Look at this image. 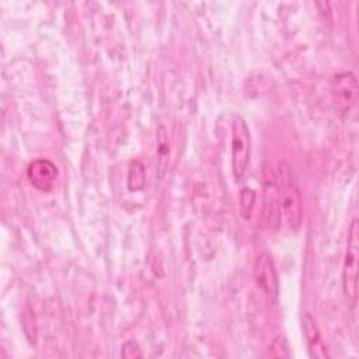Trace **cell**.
I'll list each match as a JSON object with an SVG mask.
<instances>
[{
    "mask_svg": "<svg viewBox=\"0 0 359 359\" xmlns=\"http://www.w3.org/2000/svg\"><path fill=\"white\" fill-rule=\"evenodd\" d=\"M332 97L341 112H349L358 101V80L352 72H342L334 76L331 83Z\"/></svg>",
    "mask_w": 359,
    "mask_h": 359,
    "instance_id": "277c9868",
    "label": "cell"
},
{
    "mask_svg": "<svg viewBox=\"0 0 359 359\" xmlns=\"http://www.w3.org/2000/svg\"><path fill=\"white\" fill-rule=\"evenodd\" d=\"M121 355L126 359H135V358H142L143 352L139 346V344L135 339H129L122 345V352Z\"/></svg>",
    "mask_w": 359,
    "mask_h": 359,
    "instance_id": "4fadbf2b",
    "label": "cell"
},
{
    "mask_svg": "<svg viewBox=\"0 0 359 359\" xmlns=\"http://www.w3.org/2000/svg\"><path fill=\"white\" fill-rule=\"evenodd\" d=\"M358 261H359V224L353 219L348 229L346 251L342 265V292L351 307L355 306L358 297Z\"/></svg>",
    "mask_w": 359,
    "mask_h": 359,
    "instance_id": "7a4b0ae2",
    "label": "cell"
},
{
    "mask_svg": "<svg viewBox=\"0 0 359 359\" xmlns=\"http://www.w3.org/2000/svg\"><path fill=\"white\" fill-rule=\"evenodd\" d=\"M269 356L272 358H289L290 352H289V345L285 337L278 335L272 344L269 345Z\"/></svg>",
    "mask_w": 359,
    "mask_h": 359,
    "instance_id": "7c38bea8",
    "label": "cell"
},
{
    "mask_svg": "<svg viewBox=\"0 0 359 359\" xmlns=\"http://www.w3.org/2000/svg\"><path fill=\"white\" fill-rule=\"evenodd\" d=\"M27 178L34 188L49 192L57 178V167L48 158H36L27 167Z\"/></svg>",
    "mask_w": 359,
    "mask_h": 359,
    "instance_id": "52a82bcc",
    "label": "cell"
},
{
    "mask_svg": "<svg viewBox=\"0 0 359 359\" xmlns=\"http://www.w3.org/2000/svg\"><path fill=\"white\" fill-rule=\"evenodd\" d=\"M146 184V170L140 160H133L128 170V188L129 191H140Z\"/></svg>",
    "mask_w": 359,
    "mask_h": 359,
    "instance_id": "30bf717a",
    "label": "cell"
},
{
    "mask_svg": "<svg viewBox=\"0 0 359 359\" xmlns=\"http://www.w3.org/2000/svg\"><path fill=\"white\" fill-rule=\"evenodd\" d=\"M275 175L279 188L282 216L292 230H297L303 219V199L296 175L290 164L285 160H280L278 163Z\"/></svg>",
    "mask_w": 359,
    "mask_h": 359,
    "instance_id": "6da1fadb",
    "label": "cell"
},
{
    "mask_svg": "<svg viewBox=\"0 0 359 359\" xmlns=\"http://www.w3.org/2000/svg\"><path fill=\"white\" fill-rule=\"evenodd\" d=\"M168 157H170V139L167 129L160 125L156 132V160H157V177L163 178L165 175L168 167Z\"/></svg>",
    "mask_w": 359,
    "mask_h": 359,
    "instance_id": "9c48e42d",
    "label": "cell"
},
{
    "mask_svg": "<svg viewBox=\"0 0 359 359\" xmlns=\"http://www.w3.org/2000/svg\"><path fill=\"white\" fill-rule=\"evenodd\" d=\"M251 156V136L245 119L234 115L231 123V168L236 180H241L247 171Z\"/></svg>",
    "mask_w": 359,
    "mask_h": 359,
    "instance_id": "3957f363",
    "label": "cell"
},
{
    "mask_svg": "<svg viewBox=\"0 0 359 359\" xmlns=\"http://www.w3.org/2000/svg\"><path fill=\"white\" fill-rule=\"evenodd\" d=\"M254 279L258 287L271 299L276 300L279 293V280L278 273L272 261V257L268 252H261L254 264Z\"/></svg>",
    "mask_w": 359,
    "mask_h": 359,
    "instance_id": "8992f818",
    "label": "cell"
},
{
    "mask_svg": "<svg viewBox=\"0 0 359 359\" xmlns=\"http://www.w3.org/2000/svg\"><path fill=\"white\" fill-rule=\"evenodd\" d=\"M255 191L245 187L240 192V213L244 219H250L252 213V208L255 205Z\"/></svg>",
    "mask_w": 359,
    "mask_h": 359,
    "instance_id": "8fae6325",
    "label": "cell"
},
{
    "mask_svg": "<svg viewBox=\"0 0 359 359\" xmlns=\"http://www.w3.org/2000/svg\"><path fill=\"white\" fill-rule=\"evenodd\" d=\"M264 208L262 217L268 227H278L280 222V201L276 175L272 170H264Z\"/></svg>",
    "mask_w": 359,
    "mask_h": 359,
    "instance_id": "5b68a950",
    "label": "cell"
},
{
    "mask_svg": "<svg viewBox=\"0 0 359 359\" xmlns=\"http://www.w3.org/2000/svg\"><path fill=\"white\" fill-rule=\"evenodd\" d=\"M302 325H303V332H304V339L310 352L311 358L317 359H327L330 358L325 344L323 341V337L320 334L318 325L313 316L310 313H304L302 318Z\"/></svg>",
    "mask_w": 359,
    "mask_h": 359,
    "instance_id": "ba28073f",
    "label": "cell"
}]
</instances>
